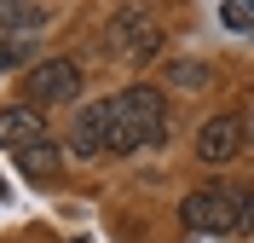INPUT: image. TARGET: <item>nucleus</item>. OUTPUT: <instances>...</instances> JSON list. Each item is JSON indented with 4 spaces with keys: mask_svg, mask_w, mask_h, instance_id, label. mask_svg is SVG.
<instances>
[{
    "mask_svg": "<svg viewBox=\"0 0 254 243\" xmlns=\"http://www.w3.org/2000/svg\"><path fill=\"white\" fill-rule=\"evenodd\" d=\"M168 139V104L156 87H122L104 98V157H133Z\"/></svg>",
    "mask_w": 254,
    "mask_h": 243,
    "instance_id": "nucleus-1",
    "label": "nucleus"
},
{
    "mask_svg": "<svg viewBox=\"0 0 254 243\" xmlns=\"http://www.w3.org/2000/svg\"><path fill=\"white\" fill-rule=\"evenodd\" d=\"M190 232H208V238H225V232H249L254 226V191L249 185H231V179H214L202 191H190L179 203Z\"/></svg>",
    "mask_w": 254,
    "mask_h": 243,
    "instance_id": "nucleus-2",
    "label": "nucleus"
},
{
    "mask_svg": "<svg viewBox=\"0 0 254 243\" xmlns=\"http://www.w3.org/2000/svg\"><path fill=\"white\" fill-rule=\"evenodd\" d=\"M104 41L116 52H127V58H156L162 52V17L150 6H122V12H110Z\"/></svg>",
    "mask_w": 254,
    "mask_h": 243,
    "instance_id": "nucleus-3",
    "label": "nucleus"
},
{
    "mask_svg": "<svg viewBox=\"0 0 254 243\" xmlns=\"http://www.w3.org/2000/svg\"><path fill=\"white\" fill-rule=\"evenodd\" d=\"M81 98V64L75 58H47V64L23 70V104H75Z\"/></svg>",
    "mask_w": 254,
    "mask_h": 243,
    "instance_id": "nucleus-4",
    "label": "nucleus"
},
{
    "mask_svg": "<svg viewBox=\"0 0 254 243\" xmlns=\"http://www.w3.org/2000/svg\"><path fill=\"white\" fill-rule=\"evenodd\" d=\"M0 145H12L17 157L35 145H47V116L35 104H0Z\"/></svg>",
    "mask_w": 254,
    "mask_h": 243,
    "instance_id": "nucleus-5",
    "label": "nucleus"
},
{
    "mask_svg": "<svg viewBox=\"0 0 254 243\" xmlns=\"http://www.w3.org/2000/svg\"><path fill=\"white\" fill-rule=\"evenodd\" d=\"M237 145H243V122L237 116H208L202 128H196V162H231L237 157Z\"/></svg>",
    "mask_w": 254,
    "mask_h": 243,
    "instance_id": "nucleus-6",
    "label": "nucleus"
},
{
    "mask_svg": "<svg viewBox=\"0 0 254 243\" xmlns=\"http://www.w3.org/2000/svg\"><path fill=\"white\" fill-rule=\"evenodd\" d=\"M69 151L75 157H104V104H87L69 122Z\"/></svg>",
    "mask_w": 254,
    "mask_h": 243,
    "instance_id": "nucleus-7",
    "label": "nucleus"
},
{
    "mask_svg": "<svg viewBox=\"0 0 254 243\" xmlns=\"http://www.w3.org/2000/svg\"><path fill=\"white\" fill-rule=\"evenodd\" d=\"M52 6H29V0H0V35H23L29 41L35 29H47Z\"/></svg>",
    "mask_w": 254,
    "mask_h": 243,
    "instance_id": "nucleus-8",
    "label": "nucleus"
},
{
    "mask_svg": "<svg viewBox=\"0 0 254 243\" xmlns=\"http://www.w3.org/2000/svg\"><path fill=\"white\" fill-rule=\"evenodd\" d=\"M168 81H174V87H202V81H208V64H196V58H174V64H168Z\"/></svg>",
    "mask_w": 254,
    "mask_h": 243,
    "instance_id": "nucleus-9",
    "label": "nucleus"
},
{
    "mask_svg": "<svg viewBox=\"0 0 254 243\" xmlns=\"http://www.w3.org/2000/svg\"><path fill=\"white\" fill-rule=\"evenodd\" d=\"M29 64V41H23V35H0V76H6V70H23Z\"/></svg>",
    "mask_w": 254,
    "mask_h": 243,
    "instance_id": "nucleus-10",
    "label": "nucleus"
},
{
    "mask_svg": "<svg viewBox=\"0 0 254 243\" xmlns=\"http://www.w3.org/2000/svg\"><path fill=\"white\" fill-rule=\"evenodd\" d=\"M17 162H23L29 174H47L52 162H58V145H52V139H47V145H35V151H23V157H17Z\"/></svg>",
    "mask_w": 254,
    "mask_h": 243,
    "instance_id": "nucleus-11",
    "label": "nucleus"
},
{
    "mask_svg": "<svg viewBox=\"0 0 254 243\" xmlns=\"http://www.w3.org/2000/svg\"><path fill=\"white\" fill-rule=\"evenodd\" d=\"M220 17L231 23V29H254V6H243V0H225V6H220Z\"/></svg>",
    "mask_w": 254,
    "mask_h": 243,
    "instance_id": "nucleus-12",
    "label": "nucleus"
}]
</instances>
